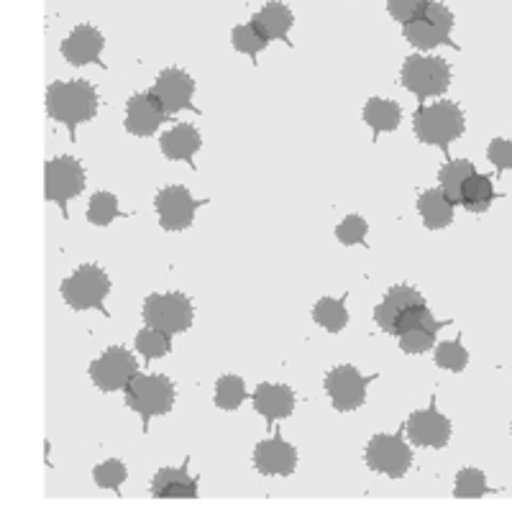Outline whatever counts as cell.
<instances>
[{"label":"cell","instance_id":"cell-22","mask_svg":"<svg viewBox=\"0 0 512 509\" xmlns=\"http://www.w3.org/2000/svg\"><path fill=\"white\" fill-rule=\"evenodd\" d=\"M292 24H295V16H292L290 8H287L285 3H280V0H272V3H267V6L262 8V11H256L254 16H251V26L269 41H287ZM287 44H290V41H287Z\"/></svg>","mask_w":512,"mask_h":509},{"label":"cell","instance_id":"cell-8","mask_svg":"<svg viewBox=\"0 0 512 509\" xmlns=\"http://www.w3.org/2000/svg\"><path fill=\"white\" fill-rule=\"evenodd\" d=\"M377 376L379 374H361L351 364L333 366L326 374V382H323L328 397H331L333 410L354 412L359 407H364V402H367V387Z\"/></svg>","mask_w":512,"mask_h":509},{"label":"cell","instance_id":"cell-25","mask_svg":"<svg viewBox=\"0 0 512 509\" xmlns=\"http://www.w3.org/2000/svg\"><path fill=\"white\" fill-rule=\"evenodd\" d=\"M495 195V185H492V180H489L487 174L474 172L472 177L466 180L464 190H461L459 205L464 210H469V213H484V210H489Z\"/></svg>","mask_w":512,"mask_h":509},{"label":"cell","instance_id":"cell-4","mask_svg":"<svg viewBox=\"0 0 512 509\" xmlns=\"http://www.w3.org/2000/svg\"><path fill=\"white\" fill-rule=\"evenodd\" d=\"M59 292H62V300L67 302V307H72L77 313L100 310L103 315H108L103 302L111 295V279L98 264H82L72 277L64 279Z\"/></svg>","mask_w":512,"mask_h":509},{"label":"cell","instance_id":"cell-14","mask_svg":"<svg viewBox=\"0 0 512 509\" xmlns=\"http://www.w3.org/2000/svg\"><path fill=\"white\" fill-rule=\"evenodd\" d=\"M410 443L418 448H446L451 440V420L441 415L436 407V397L431 400L428 410H415L405 423Z\"/></svg>","mask_w":512,"mask_h":509},{"label":"cell","instance_id":"cell-19","mask_svg":"<svg viewBox=\"0 0 512 509\" xmlns=\"http://www.w3.org/2000/svg\"><path fill=\"white\" fill-rule=\"evenodd\" d=\"M152 494L157 499H195L198 497V476L190 474V458H185L180 469L164 466L154 474Z\"/></svg>","mask_w":512,"mask_h":509},{"label":"cell","instance_id":"cell-6","mask_svg":"<svg viewBox=\"0 0 512 509\" xmlns=\"http://www.w3.org/2000/svg\"><path fill=\"white\" fill-rule=\"evenodd\" d=\"M451 29H454V13L448 11L443 3H438V0H431L428 8L418 18L402 26V34H405V39L415 49L431 52V49L441 47V44L456 49V44L451 41Z\"/></svg>","mask_w":512,"mask_h":509},{"label":"cell","instance_id":"cell-33","mask_svg":"<svg viewBox=\"0 0 512 509\" xmlns=\"http://www.w3.org/2000/svg\"><path fill=\"white\" fill-rule=\"evenodd\" d=\"M489 492H492V489H489L487 481H484V471L469 466V469H461L459 474H456L454 494L459 499H479Z\"/></svg>","mask_w":512,"mask_h":509},{"label":"cell","instance_id":"cell-34","mask_svg":"<svg viewBox=\"0 0 512 509\" xmlns=\"http://www.w3.org/2000/svg\"><path fill=\"white\" fill-rule=\"evenodd\" d=\"M231 44L236 52L249 54L251 59H256V54L264 52V49L269 47V39H264V36L249 24V26H236V29H233Z\"/></svg>","mask_w":512,"mask_h":509},{"label":"cell","instance_id":"cell-23","mask_svg":"<svg viewBox=\"0 0 512 509\" xmlns=\"http://www.w3.org/2000/svg\"><path fill=\"white\" fill-rule=\"evenodd\" d=\"M454 208L456 203L448 200L446 192L438 187V190H425L418 197V213L423 218L425 228L431 231H443L454 223Z\"/></svg>","mask_w":512,"mask_h":509},{"label":"cell","instance_id":"cell-10","mask_svg":"<svg viewBox=\"0 0 512 509\" xmlns=\"http://www.w3.org/2000/svg\"><path fill=\"white\" fill-rule=\"evenodd\" d=\"M82 190H85V169L75 157L49 159L47 167H44V197L49 203L59 205L64 218H70L67 203Z\"/></svg>","mask_w":512,"mask_h":509},{"label":"cell","instance_id":"cell-30","mask_svg":"<svg viewBox=\"0 0 512 509\" xmlns=\"http://www.w3.org/2000/svg\"><path fill=\"white\" fill-rule=\"evenodd\" d=\"M443 325H446V323L418 325V328L405 330V333H400V336H397V341H400V348L408 353V356L431 351V348H436V336H438V330H441Z\"/></svg>","mask_w":512,"mask_h":509},{"label":"cell","instance_id":"cell-11","mask_svg":"<svg viewBox=\"0 0 512 509\" xmlns=\"http://www.w3.org/2000/svg\"><path fill=\"white\" fill-rule=\"evenodd\" d=\"M136 374H139V364H136L134 353L123 346L105 348L103 356H98L90 364V379H93L100 392H118Z\"/></svg>","mask_w":512,"mask_h":509},{"label":"cell","instance_id":"cell-29","mask_svg":"<svg viewBox=\"0 0 512 509\" xmlns=\"http://www.w3.org/2000/svg\"><path fill=\"white\" fill-rule=\"evenodd\" d=\"M116 218H126L121 208H118V197L113 192H95L88 203V220L93 226L105 228L111 226Z\"/></svg>","mask_w":512,"mask_h":509},{"label":"cell","instance_id":"cell-28","mask_svg":"<svg viewBox=\"0 0 512 509\" xmlns=\"http://www.w3.org/2000/svg\"><path fill=\"white\" fill-rule=\"evenodd\" d=\"M213 400H216V405L226 412L239 410V407L249 400L244 379L236 374L221 376V379L216 382V397H213Z\"/></svg>","mask_w":512,"mask_h":509},{"label":"cell","instance_id":"cell-36","mask_svg":"<svg viewBox=\"0 0 512 509\" xmlns=\"http://www.w3.org/2000/svg\"><path fill=\"white\" fill-rule=\"evenodd\" d=\"M367 233L369 226L361 215H346V218L336 226V238L344 243V246H356V243L364 246V243H367Z\"/></svg>","mask_w":512,"mask_h":509},{"label":"cell","instance_id":"cell-35","mask_svg":"<svg viewBox=\"0 0 512 509\" xmlns=\"http://www.w3.org/2000/svg\"><path fill=\"white\" fill-rule=\"evenodd\" d=\"M93 479L100 489H113V492H118L123 486V481L128 479V469L118 461V458H111V461H103L95 466Z\"/></svg>","mask_w":512,"mask_h":509},{"label":"cell","instance_id":"cell-27","mask_svg":"<svg viewBox=\"0 0 512 509\" xmlns=\"http://www.w3.org/2000/svg\"><path fill=\"white\" fill-rule=\"evenodd\" d=\"M313 320L326 328L328 333H341L349 323V310H346V295L344 297H320L313 305Z\"/></svg>","mask_w":512,"mask_h":509},{"label":"cell","instance_id":"cell-38","mask_svg":"<svg viewBox=\"0 0 512 509\" xmlns=\"http://www.w3.org/2000/svg\"><path fill=\"white\" fill-rule=\"evenodd\" d=\"M489 162L495 164L497 172H507L512 169V139H495L487 149Z\"/></svg>","mask_w":512,"mask_h":509},{"label":"cell","instance_id":"cell-7","mask_svg":"<svg viewBox=\"0 0 512 509\" xmlns=\"http://www.w3.org/2000/svg\"><path fill=\"white\" fill-rule=\"evenodd\" d=\"M144 323L146 328L162 330L167 336L187 333L195 318V307L190 297L182 292H167V295H149L144 300Z\"/></svg>","mask_w":512,"mask_h":509},{"label":"cell","instance_id":"cell-1","mask_svg":"<svg viewBox=\"0 0 512 509\" xmlns=\"http://www.w3.org/2000/svg\"><path fill=\"white\" fill-rule=\"evenodd\" d=\"M98 90L88 80L52 82L47 87V113L52 121L64 123L75 141V131L80 123L93 121L98 116Z\"/></svg>","mask_w":512,"mask_h":509},{"label":"cell","instance_id":"cell-2","mask_svg":"<svg viewBox=\"0 0 512 509\" xmlns=\"http://www.w3.org/2000/svg\"><path fill=\"white\" fill-rule=\"evenodd\" d=\"M123 392H126L128 410H134L141 417L144 433L149 430L154 417L169 415L177 400L175 384L164 374H136L123 387Z\"/></svg>","mask_w":512,"mask_h":509},{"label":"cell","instance_id":"cell-37","mask_svg":"<svg viewBox=\"0 0 512 509\" xmlns=\"http://www.w3.org/2000/svg\"><path fill=\"white\" fill-rule=\"evenodd\" d=\"M431 0H387V13L395 18L397 24H410L413 18H418L420 13L428 8Z\"/></svg>","mask_w":512,"mask_h":509},{"label":"cell","instance_id":"cell-21","mask_svg":"<svg viewBox=\"0 0 512 509\" xmlns=\"http://www.w3.org/2000/svg\"><path fill=\"white\" fill-rule=\"evenodd\" d=\"M200 146H203L200 131L195 126H190V123H180V126L169 128L167 134H162V139H159V149H162V154L169 162L182 159L192 169H195V154L200 151Z\"/></svg>","mask_w":512,"mask_h":509},{"label":"cell","instance_id":"cell-16","mask_svg":"<svg viewBox=\"0 0 512 509\" xmlns=\"http://www.w3.org/2000/svg\"><path fill=\"white\" fill-rule=\"evenodd\" d=\"M105 47V39L95 26L80 24L72 29V34L62 41L64 62H70L72 67H85V64H103L100 62V52Z\"/></svg>","mask_w":512,"mask_h":509},{"label":"cell","instance_id":"cell-32","mask_svg":"<svg viewBox=\"0 0 512 509\" xmlns=\"http://www.w3.org/2000/svg\"><path fill=\"white\" fill-rule=\"evenodd\" d=\"M136 351H139L146 361L162 359V356H167V353L172 351V336H167V333L154 328L139 330V336H136Z\"/></svg>","mask_w":512,"mask_h":509},{"label":"cell","instance_id":"cell-9","mask_svg":"<svg viewBox=\"0 0 512 509\" xmlns=\"http://www.w3.org/2000/svg\"><path fill=\"white\" fill-rule=\"evenodd\" d=\"M364 461L377 474L390 476V479H402L410 471V466H413V451L405 443L402 433H377L367 443Z\"/></svg>","mask_w":512,"mask_h":509},{"label":"cell","instance_id":"cell-26","mask_svg":"<svg viewBox=\"0 0 512 509\" xmlns=\"http://www.w3.org/2000/svg\"><path fill=\"white\" fill-rule=\"evenodd\" d=\"M474 172H477V169H474V164L469 162V159H448V162L443 164L441 172H438V182H441V190L446 192L451 203L459 205L461 190H464L466 180H469Z\"/></svg>","mask_w":512,"mask_h":509},{"label":"cell","instance_id":"cell-31","mask_svg":"<svg viewBox=\"0 0 512 509\" xmlns=\"http://www.w3.org/2000/svg\"><path fill=\"white\" fill-rule=\"evenodd\" d=\"M433 359H436V364L441 369L461 374L466 369V364H469V351L464 348L461 338H456V341H441L433 348Z\"/></svg>","mask_w":512,"mask_h":509},{"label":"cell","instance_id":"cell-5","mask_svg":"<svg viewBox=\"0 0 512 509\" xmlns=\"http://www.w3.org/2000/svg\"><path fill=\"white\" fill-rule=\"evenodd\" d=\"M402 85L423 103L428 98H441L451 85V67L446 59L438 57H413L402 64Z\"/></svg>","mask_w":512,"mask_h":509},{"label":"cell","instance_id":"cell-13","mask_svg":"<svg viewBox=\"0 0 512 509\" xmlns=\"http://www.w3.org/2000/svg\"><path fill=\"white\" fill-rule=\"evenodd\" d=\"M154 205H157L159 226L164 231H187L192 226V220H195V210L203 203L195 200L187 187L169 185L164 190H159Z\"/></svg>","mask_w":512,"mask_h":509},{"label":"cell","instance_id":"cell-3","mask_svg":"<svg viewBox=\"0 0 512 509\" xmlns=\"http://www.w3.org/2000/svg\"><path fill=\"white\" fill-rule=\"evenodd\" d=\"M413 131L420 144L438 146L448 154V144L464 136L466 118L459 105L451 103V100L420 105L413 116Z\"/></svg>","mask_w":512,"mask_h":509},{"label":"cell","instance_id":"cell-20","mask_svg":"<svg viewBox=\"0 0 512 509\" xmlns=\"http://www.w3.org/2000/svg\"><path fill=\"white\" fill-rule=\"evenodd\" d=\"M420 302H425V297L420 295L415 287H410V284H395V287L384 295V300L374 307V323H377L384 333H390L392 336V328H395L397 318H400L408 307L420 305Z\"/></svg>","mask_w":512,"mask_h":509},{"label":"cell","instance_id":"cell-15","mask_svg":"<svg viewBox=\"0 0 512 509\" xmlns=\"http://www.w3.org/2000/svg\"><path fill=\"white\" fill-rule=\"evenodd\" d=\"M297 466V451L280 433L256 443L254 469L264 476H290Z\"/></svg>","mask_w":512,"mask_h":509},{"label":"cell","instance_id":"cell-24","mask_svg":"<svg viewBox=\"0 0 512 509\" xmlns=\"http://www.w3.org/2000/svg\"><path fill=\"white\" fill-rule=\"evenodd\" d=\"M402 110L395 100L387 98H372L367 105H364V121L369 123V128L374 131V139L379 134H390L400 126Z\"/></svg>","mask_w":512,"mask_h":509},{"label":"cell","instance_id":"cell-18","mask_svg":"<svg viewBox=\"0 0 512 509\" xmlns=\"http://www.w3.org/2000/svg\"><path fill=\"white\" fill-rule=\"evenodd\" d=\"M251 400H254V410L267 420L269 430L277 420H285L295 410V392L287 384H259Z\"/></svg>","mask_w":512,"mask_h":509},{"label":"cell","instance_id":"cell-12","mask_svg":"<svg viewBox=\"0 0 512 509\" xmlns=\"http://www.w3.org/2000/svg\"><path fill=\"white\" fill-rule=\"evenodd\" d=\"M149 93H152V98L157 100L159 108L167 113V118L177 116V113H182V110H195V113H198V108L192 105L195 80H192L185 70H177V67H167V70H162Z\"/></svg>","mask_w":512,"mask_h":509},{"label":"cell","instance_id":"cell-17","mask_svg":"<svg viewBox=\"0 0 512 509\" xmlns=\"http://www.w3.org/2000/svg\"><path fill=\"white\" fill-rule=\"evenodd\" d=\"M162 123H167V113L159 108L157 100L152 98V93H136L128 98L126 103V131L131 136H154Z\"/></svg>","mask_w":512,"mask_h":509}]
</instances>
